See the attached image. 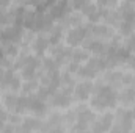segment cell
<instances>
[{
  "label": "cell",
  "mask_w": 135,
  "mask_h": 133,
  "mask_svg": "<svg viewBox=\"0 0 135 133\" xmlns=\"http://www.w3.org/2000/svg\"><path fill=\"white\" fill-rule=\"evenodd\" d=\"M118 105V91L107 83L98 80L94 83L93 94L90 97V106L93 111H107L112 108H116Z\"/></svg>",
  "instance_id": "6da1fadb"
},
{
  "label": "cell",
  "mask_w": 135,
  "mask_h": 133,
  "mask_svg": "<svg viewBox=\"0 0 135 133\" xmlns=\"http://www.w3.org/2000/svg\"><path fill=\"white\" fill-rule=\"evenodd\" d=\"M134 116H132V110L131 108H118L115 119H113V125L108 133H131L134 129Z\"/></svg>",
  "instance_id": "7a4b0ae2"
},
{
  "label": "cell",
  "mask_w": 135,
  "mask_h": 133,
  "mask_svg": "<svg viewBox=\"0 0 135 133\" xmlns=\"http://www.w3.org/2000/svg\"><path fill=\"white\" fill-rule=\"evenodd\" d=\"M86 38H88V27H86V24H82V25L68 28L66 33H65L66 45L71 47V49H75V47L82 45Z\"/></svg>",
  "instance_id": "3957f363"
},
{
  "label": "cell",
  "mask_w": 135,
  "mask_h": 133,
  "mask_svg": "<svg viewBox=\"0 0 135 133\" xmlns=\"http://www.w3.org/2000/svg\"><path fill=\"white\" fill-rule=\"evenodd\" d=\"M75 111H77V121L72 125V129L74 130H90L91 124L96 119V113L85 105H80Z\"/></svg>",
  "instance_id": "277c9868"
},
{
  "label": "cell",
  "mask_w": 135,
  "mask_h": 133,
  "mask_svg": "<svg viewBox=\"0 0 135 133\" xmlns=\"http://www.w3.org/2000/svg\"><path fill=\"white\" fill-rule=\"evenodd\" d=\"M74 102L72 97V89L69 88H60L54 93V96L49 100V105L54 106V108H65L68 110L71 106V103Z\"/></svg>",
  "instance_id": "5b68a950"
},
{
  "label": "cell",
  "mask_w": 135,
  "mask_h": 133,
  "mask_svg": "<svg viewBox=\"0 0 135 133\" xmlns=\"http://www.w3.org/2000/svg\"><path fill=\"white\" fill-rule=\"evenodd\" d=\"M39 70H41V58L35 57V55H30L28 61L24 64V67L19 70L21 74V78L22 81H27V80H33V78H38L39 75Z\"/></svg>",
  "instance_id": "8992f818"
},
{
  "label": "cell",
  "mask_w": 135,
  "mask_h": 133,
  "mask_svg": "<svg viewBox=\"0 0 135 133\" xmlns=\"http://www.w3.org/2000/svg\"><path fill=\"white\" fill-rule=\"evenodd\" d=\"M88 27V38H94V39H101V41H105L110 39L115 36V28L105 25V24H86Z\"/></svg>",
  "instance_id": "52a82bcc"
},
{
  "label": "cell",
  "mask_w": 135,
  "mask_h": 133,
  "mask_svg": "<svg viewBox=\"0 0 135 133\" xmlns=\"http://www.w3.org/2000/svg\"><path fill=\"white\" fill-rule=\"evenodd\" d=\"M93 89H94V83L91 80H82V81H77L74 89H72V97L75 102H85V100H90L91 94H93Z\"/></svg>",
  "instance_id": "ba28073f"
},
{
  "label": "cell",
  "mask_w": 135,
  "mask_h": 133,
  "mask_svg": "<svg viewBox=\"0 0 135 133\" xmlns=\"http://www.w3.org/2000/svg\"><path fill=\"white\" fill-rule=\"evenodd\" d=\"M113 119H115V114L112 113H102L101 116H96L94 122L91 124L90 130L94 133H108L112 125H113Z\"/></svg>",
  "instance_id": "9c48e42d"
},
{
  "label": "cell",
  "mask_w": 135,
  "mask_h": 133,
  "mask_svg": "<svg viewBox=\"0 0 135 133\" xmlns=\"http://www.w3.org/2000/svg\"><path fill=\"white\" fill-rule=\"evenodd\" d=\"M71 55H72V49L68 47L65 44H58V45H54L52 50H50V57L57 61V64L61 66H68L71 63Z\"/></svg>",
  "instance_id": "30bf717a"
},
{
  "label": "cell",
  "mask_w": 135,
  "mask_h": 133,
  "mask_svg": "<svg viewBox=\"0 0 135 133\" xmlns=\"http://www.w3.org/2000/svg\"><path fill=\"white\" fill-rule=\"evenodd\" d=\"M82 45L86 52H90V55L93 53V57H105L107 49H108V42L101 41V39H94V38H86Z\"/></svg>",
  "instance_id": "8fae6325"
},
{
  "label": "cell",
  "mask_w": 135,
  "mask_h": 133,
  "mask_svg": "<svg viewBox=\"0 0 135 133\" xmlns=\"http://www.w3.org/2000/svg\"><path fill=\"white\" fill-rule=\"evenodd\" d=\"M116 9L119 13L121 22H124V24H134L135 25V3L134 2H121V3H118Z\"/></svg>",
  "instance_id": "7c38bea8"
},
{
  "label": "cell",
  "mask_w": 135,
  "mask_h": 133,
  "mask_svg": "<svg viewBox=\"0 0 135 133\" xmlns=\"http://www.w3.org/2000/svg\"><path fill=\"white\" fill-rule=\"evenodd\" d=\"M123 75H124V70L110 69V70H105V72H104L102 81L118 91V88H123Z\"/></svg>",
  "instance_id": "4fadbf2b"
},
{
  "label": "cell",
  "mask_w": 135,
  "mask_h": 133,
  "mask_svg": "<svg viewBox=\"0 0 135 133\" xmlns=\"http://www.w3.org/2000/svg\"><path fill=\"white\" fill-rule=\"evenodd\" d=\"M47 102L41 100L36 94L28 96V113H33V116L36 117H41V116H46L47 114Z\"/></svg>",
  "instance_id": "5bb4252c"
},
{
  "label": "cell",
  "mask_w": 135,
  "mask_h": 133,
  "mask_svg": "<svg viewBox=\"0 0 135 133\" xmlns=\"http://www.w3.org/2000/svg\"><path fill=\"white\" fill-rule=\"evenodd\" d=\"M50 47V41H49V36L46 33H38L33 38V42H32V50L35 52V57L38 58H42L44 52Z\"/></svg>",
  "instance_id": "9a60e30c"
},
{
  "label": "cell",
  "mask_w": 135,
  "mask_h": 133,
  "mask_svg": "<svg viewBox=\"0 0 135 133\" xmlns=\"http://www.w3.org/2000/svg\"><path fill=\"white\" fill-rule=\"evenodd\" d=\"M69 11H72L71 8V2H54L50 9H49V14L54 21H61L65 16H66Z\"/></svg>",
  "instance_id": "2e32d148"
},
{
  "label": "cell",
  "mask_w": 135,
  "mask_h": 133,
  "mask_svg": "<svg viewBox=\"0 0 135 133\" xmlns=\"http://www.w3.org/2000/svg\"><path fill=\"white\" fill-rule=\"evenodd\" d=\"M118 102H121V105L124 108L135 106V91L132 86H126L121 88V91H118Z\"/></svg>",
  "instance_id": "e0dca14e"
},
{
  "label": "cell",
  "mask_w": 135,
  "mask_h": 133,
  "mask_svg": "<svg viewBox=\"0 0 135 133\" xmlns=\"http://www.w3.org/2000/svg\"><path fill=\"white\" fill-rule=\"evenodd\" d=\"M65 33H66L65 27H63V25H60V24H55V25L50 28V32L47 33L49 41H50V47L61 44V39H65Z\"/></svg>",
  "instance_id": "ac0fdd59"
},
{
  "label": "cell",
  "mask_w": 135,
  "mask_h": 133,
  "mask_svg": "<svg viewBox=\"0 0 135 133\" xmlns=\"http://www.w3.org/2000/svg\"><path fill=\"white\" fill-rule=\"evenodd\" d=\"M14 74L13 67H0V91H9V81Z\"/></svg>",
  "instance_id": "d6986e66"
},
{
  "label": "cell",
  "mask_w": 135,
  "mask_h": 133,
  "mask_svg": "<svg viewBox=\"0 0 135 133\" xmlns=\"http://www.w3.org/2000/svg\"><path fill=\"white\" fill-rule=\"evenodd\" d=\"M24 129H27V130H30L32 133L35 132H39V129H41V125H42V119L41 117H36V116H25L24 119H22V124H21Z\"/></svg>",
  "instance_id": "ffe728a7"
},
{
  "label": "cell",
  "mask_w": 135,
  "mask_h": 133,
  "mask_svg": "<svg viewBox=\"0 0 135 133\" xmlns=\"http://www.w3.org/2000/svg\"><path fill=\"white\" fill-rule=\"evenodd\" d=\"M17 100H19V96L16 93H5L2 96V102L5 105V108L9 111V113H14L16 106H17Z\"/></svg>",
  "instance_id": "44dd1931"
},
{
  "label": "cell",
  "mask_w": 135,
  "mask_h": 133,
  "mask_svg": "<svg viewBox=\"0 0 135 133\" xmlns=\"http://www.w3.org/2000/svg\"><path fill=\"white\" fill-rule=\"evenodd\" d=\"M91 58V55H90V52H86L83 47H75V49H72V55H71V61H74V63H79V64H82V63H86L88 60Z\"/></svg>",
  "instance_id": "7402d4cb"
},
{
  "label": "cell",
  "mask_w": 135,
  "mask_h": 133,
  "mask_svg": "<svg viewBox=\"0 0 135 133\" xmlns=\"http://www.w3.org/2000/svg\"><path fill=\"white\" fill-rule=\"evenodd\" d=\"M38 88H39V78L27 80V81H22L21 93H22V96H32V94H36Z\"/></svg>",
  "instance_id": "603a6c76"
},
{
  "label": "cell",
  "mask_w": 135,
  "mask_h": 133,
  "mask_svg": "<svg viewBox=\"0 0 135 133\" xmlns=\"http://www.w3.org/2000/svg\"><path fill=\"white\" fill-rule=\"evenodd\" d=\"M61 117H63V127H72L77 121V111L75 110H69L68 108L65 113H61Z\"/></svg>",
  "instance_id": "cb8c5ba5"
},
{
  "label": "cell",
  "mask_w": 135,
  "mask_h": 133,
  "mask_svg": "<svg viewBox=\"0 0 135 133\" xmlns=\"http://www.w3.org/2000/svg\"><path fill=\"white\" fill-rule=\"evenodd\" d=\"M123 45H124V47H126L131 53H134V52H135V32L132 34H129L127 38H124Z\"/></svg>",
  "instance_id": "d4e9b609"
},
{
  "label": "cell",
  "mask_w": 135,
  "mask_h": 133,
  "mask_svg": "<svg viewBox=\"0 0 135 133\" xmlns=\"http://www.w3.org/2000/svg\"><path fill=\"white\" fill-rule=\"evenodd\" d=\"M8 116H9V111L5 106H0V133L3 132V129L8 122Z\"/></svg>",
  "instance_id": "484cf974"
},
{
  "label": "cell",
  "mask_w": 135,
  "mask_h": 133,
  "mask_svg": "<svg viewBox=\"0 0 135 133\" xmlns=\"http://www.w3.org/2000/svg\"><path fill=\"white\" fill-rule=\"evenodd\" d=\"M123 66L127 69V72H131V70H135V53H132V55L127 58V61H126Z\"/></svg>",
  "instance_id": "4316f807"
},
{
  "label": "cell",
  "mask_w": 135,
  "mask_h": 133,
  "mask_svg": "<svg viewBox=\"0 0 135 133\" xmlns=\"http://www.w3.org/2000/svg\"><path fill=\"white\" fill-rule=\"evenodd\" d=\"M47 133H66V127L60 125V127H54L52 130H49Z\"/></svg>",
  "instance_id": "83f0119b"
},
{
  "label": "cell",
  "mask_w": 135,
  "mask_h": 133,
  "mask_svg": "<svg viewBox=\"0 0 135 133\" xmlns=\"http://www.w3.org/2000/svg\"><path fill=\"white\" fill-rule=\"evenodd\" d=\"M71 133H88V130H71Z\"/></svg>",
  "instance_id": "f1b7e54d"
},
{
  "label": "cell",
  "mask_w": 135,
  "mask_h": 133,
  "mask_svg": "<svg viewBox=\"0 0 135 133\" xmlns=\"http://www.w3.org/2000/svg\"><path fill=\"white\" fill-rule=\"evenodd\" d=\"M132 88H134V91H135V74H134V80H132V85H131Z\"/></svg>",
  "instance_id": "f546056e"
},
{
  "label": "cell",
  "mask_w": 135,
  "mask_h": 133,
  "mask_svg": "<svg viewBox=\"0 0 135 133\" xmlns=\"http://www.w3.org/2000/svg\"><path fill=\"white\" fill-rule=\"evenodd\" d=\"M132 116H134V119H135V106L132 108Z\"/></svg>",
  "instance_id": "4dcf8cb0"
},
{
  "label": "cell",
  "mask_w": 135,
  "mask_h": 133,
  "mask_svg": "<svg viewBox=\"0 0 135 133\" xmlns=\"http://www.w3.org/2000/svg\"><path fill=\"white\" fill-rule=\"evenodd\" d=\"M131 133H135V129H132V132H131Z\"/></svg>",
  "instance_id": "1f68e13d"
},
{
  "label": "cell",
  "mask_w": 135,
  "mask_h": 133,
  "mask_svg": "<svg viewBox=\"0 0 135 133\" xmlns=\"http://www.w3.org/2000/svg\"><path fill=\"white\" fill-rule=\"evenodd\" d=\"M88 133H94V132H91V130H88Z\"/></svg>",
  "instance_id": "d6a6232c"
},
{
  "label": "cell",
  "mask_w": 135,
  "mask_h": 133,
  "mask_svg": "<svg viewBox=\"0 0 135 133\" xmlns=\"http://www.w3.org/2000/svg\"><path fill=\"white\" fill-rule=\"evenodd\" d=\"M0 100H2V99H0Z\"/></svg>",
  "instance_id": "836d02e7"
}]
</instances>
